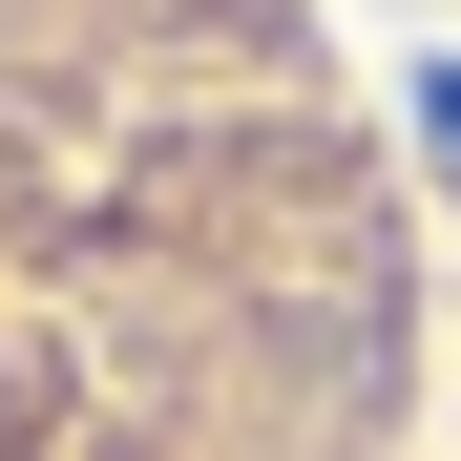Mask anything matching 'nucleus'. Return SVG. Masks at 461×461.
I'll list each match as a JSON object with an SVG mask.
<instances>
[{"mask_svg": "<svg viewBox=\"0 0 461 461\" xmlns=\"http://www.w3.org/2000/svg\"><path fill=\"white\" fill-rule=\"evenodd\" d=\"M420 189L315 0H0V461H399Z\"/></svg>", "mask_w": 461, "mask_h": 461, "instance_id": "1", "label": "nucleus"}]
</instances>
